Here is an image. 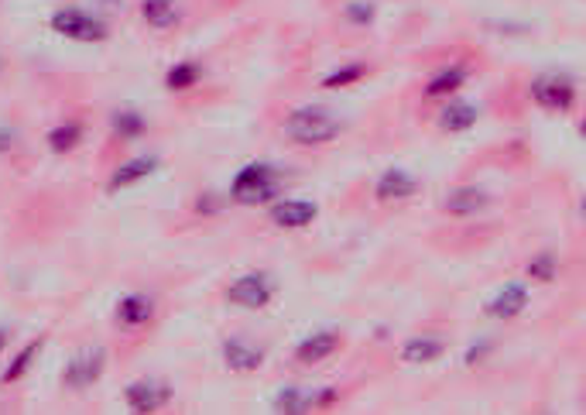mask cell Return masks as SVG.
<instances>
[{"instance_id":"obj_1","label":"cell","mask_w":586,"mask_h":415,"mask_svg":"<svg viewBox=\"0 0 586 415\" xmlns=\"http://www.w3.org/2000/svg\"><path fill=\"white\" fill-rule=\"evenodd\" d=\"M343 131H347V124L339 120V114H333L329 106H319V104L295 106L292 114L281 120L285 141H292L298 148H323V145H333Z\"/></svg>"},{"instance_id":"obj_2","label":"cell","mask_w":586,"mask_h":415,"mask_svg":"<svg viewBox=\"0 0 586 415\" xmlns=\"http://www.w3.org/2000/svg\"><path fill=\"white\" fill-rule=\"evenodd\" d=\"M281 193V168L271 162H250L230 178V199L237 207H261L278 199Z\"/></svg>"},{"instance_id":"obj_3","label":"cell","mask_w":586,"mask_h":415,"mask_svg":"<svg viewBox=\"0 0 586 415\" xmlns=\"http://www.w3.org/2000/svg\"><path fill=\"white\" fill-rule=\"evenodd\" d=\"M528 96L545 114H570L580 100V86L570 73H539L528 83Z\"/></svg>"},{"instance_id":"obj_4","label":"cell","mask_w":586,"mask_h":415,"mask_svg":"<svg viewBox=\"0 0 586 415\" xmlns=\"http://www.w3.org/2000/svg\"><path fill=\"white\" fill-rule=\"evenodd\" d=\"M48 28L56 31L59 38L79 45H93V42H106L110 38V25L96 15H86L83 7H59L56 15L48 17Z\"/></svg>"},{"instance_id":"obj_5","label":"cell","mask_w":586,"mask_h":415,"mask_svg":"<svg viewBox=\"0 0 586 415\" xmlns=\"http://www.w3.org/2000/svg\"><path fill=\"white\" fill-rule=\"evenodd\" d=\"M223 296L230 306H240V309H268L278 296V282L268 271H244L240 278L227 285Z\"/></svg>"},{"instance_id":"obj_6","label":"cell","mask_w":586,"mask_h":415,"mask_svg":"<svg viewBox=\"0 0 586 415\" xmlns=\"http://www.w3.org/2000/svg\"><path fill=\"white\" fill-rule=\"evenodd\" d=\"M106 371V347L93 343V347H83L76 350L69 360H66V371H62V385L69 391H86L103 378Z\"/></svg>"},{"instance_id":"obj_7","label":"cell","mask_w":586,"mask_h":415,"mask_svg":"<svg viewBox=\"0 0 586 415\" xmlns=\"http://www.w3.org/2000/svg\"><path fill=\"white\" fill-rule=\"evenodd\" d=\"M124 401H127L131 412H158L162 405L172 401V385L158 381V378H137V381L124 388Z\"/></svg>"},{"instance_id":"obj_8","label":"cell","mask_w":586,"mask_h":415,"mask_svg":"<svg viewBox=\"0 0 586 415\" xmlns=\"http://www.w3.org/2000/svg\"><path fill=\"white\" fill-rule=\"evenodd\" d=\"M319 207L312 199H271L268 220L281 230H306L308 223H316Z\"/></svg>"},{"instance_id":"obj_9","label":"cell","mask_w":586,"mask_h":415,"mask_svg":"<svg viewBox=\"0 0 586 415\" xmlns=\"http://www.w3.org/2000/svg\"><path fill=\"white\" fill-rule=\"evenodd\" d=\"M220 357L234 374H250L261 368L268 354H264V347L244 340V337H227V340L220 343Z\"/></svg>"},{"instance_id":"obj_10","label":"cell","mask_w":586,"mask_h":415,"mask_svg":"<svg viewBox=\"0 0 586 415\" xmlns=\"http://www.w3.org/2000/svg\"><path fill=\"white\" fill-rule=\"evenodd\" d=\"M337 350H339L337 329H316V333H308V337H302V340L295 343V360L306 364V368H316V364L329 360Z\"/></svg>"},{"instance_id":"obj_11","label":"cell","mask_w":586,"mask_h":415,"mask_svg":"<svg viewBox=\"0 0 586 415\" xmlns=\"http://www.w3.org/2000/svg\"><path fill=\"white\" fill-rule=\"evenodd\" d=\"M162 168L158 155H134L131 162H124L114 168V176L106 182V193H120V189H131L137 182H145L147 176H155Z\"/></svg>"},{"instance_id":"obj_12","label":"cell","mask_w":586,"mask_h":415,"mask_svg":"<svg viewBox=\"0 0 586 415\" xmlns=\"http://www.w3.org/2000/svg\"><path fill=\"white\" fill-rule=\"evenodd\" d=\"M419 193V178L405 172V168H388L374 182V199L378 203H405Z\"/></svg>"},{"instance_id":"obj_13","label":"cell","mask_w":586,"mask_h":415,"mask_svg":"<svg viewBox=\"0 0 586 415\" xmlns=\"http://www.w3.org/2000/svg\"><path fill=\"white\" fill-rule=\"evenodd\" d=\"M470 79V66L467 62H453V66H442L440 73L429 76V83H425L422 96L425 100H450L453 93L467 86Z\"/></svg>"},{"instance_id":"obj_14","label":"cell","mask_w":586,"mask_h":415,"mask_svg":"<svg viewBox=\"0 0 586 415\" xmlns=\"http://www.w3.org/2000/svg\"><path fill=\"white\" fill-rule=\"evenodd\" d=\"M528 299H531V292H528L525 282H508L498 296L487 302L484 312L490 319H518L528 309Z\"/></svg>"},{"instance_id":"obj_15","label":"cell","mask_w":586,"mask_h":415,"mask_svg":"<svg viewBox=\"0 0 586 415\" xmlns=\"http://www.w3.org/2000/svg\"><path fill=\"white\" fill-rule=\"evenodd\" d=\"M487 207H490V196L480 186H456V189H450V193L442 196V209L450 217H477Z\"/></svg>"},{"instance_id":"obj_16","label":"cell","mask_w":586,"mask_h":415,"mask_svg":"<svg viewBox=\"0 0 586 415\" xmlns=\"http://www.w3.org/2000/svg\"><path fill=\"white\" fill-rule=\"evenodd\" d=\"M446 354V340L436 337V333H422V337H409V340L401 343V350L398 357L405 360V364H415V368H425V364H436L440 357Z\"/></svg>"},{"instance_id":"obj_17","label":"cell","mask_w":586,"mask_h":415,"mask_svg":"<svg viewBox=\"0 0 586 415\" xmlns=\"http://www.w3.org/2000/svg\"><path fill=\"white\" fill-rule=\"evenodd\" d=\"M155 319V299L145 292H127L117 302V323L124 329H141Z\"/></svg>"},{"instance_id":"obj_18","label":"cell","mask_w":586,"mask_h":415,"mask_svg":"<svg viewBox=\"0 0 586 415\" xmlns=\"http://www.w3.org/2000/svg\"><path fill=\"white\" fill-rule=\"evenodd\" d=\"M477 120H480V110L473 104H467V100H450V104L440 110V127L450 134L470 131Z\"/></svg>"},{"instance_id":"obj_19","label":"cell","mask_w":586,"mask_h":415,"mask_svg":"<svg viewBox=\"0 0 586 415\" xmlns=\"http://www.w3.org/2000/svg\"><path fill=\"white\" fill-rule=\"evenodd\" d=\"M141 17H145L147 28L168 31L178 25L182 7H178V0H141Z\"/></svg>"},{"instance_id":"obj_20","label":"cell","mask_w":586,"mask_h":415,"mask_svg":"<svg viewBox=\"0 0 586 415\" xmlns=\"http://www.w3.org/2000/svg\"><path fill=\"white\" fill-rule=\"evenodd\" d=\"M83 137H86V127H83V120H62V124H56L52 131H48V151L52 155H69V151H76L79 145H83Z\"/></svg>"},{"instance_id":"obj_21","label":"cell","mask_w":586,"mask_h":415,"mask_svg":"<svg viewBox=\"0 0 586 415\" xmlns=\"http://www.w3.org/2000/svg\"><path fill=\"white\" fill-rule=\"evenodd\" d=\"M45 340L38 337V340H28L21 350H17L15 357H11V364H7V371L0 374V385H15V381H21L25 374L35 368V360H38V354H42Z\"/></svg>"},{"instance_id":"obj_22","label":"cell","mask_w":586,"mask_h":415,"mask_svg":"<svg viewBox=\"0 0 586 415\" xmlns=\"http://www.w3.org/2000/svg\"><path fill=\"white\" fill-rule=\"evenodd\" d=\"M110 131L117 134L120 141H137L147 131V117L141 110H117L110 117Z\"/></svg>"},{"instance_id":"obj_23","label":"cell","mask_w":586,"mask_h":415,"mask_svg":"<svg viewBox=\"0 0 586 415\" xmlns=\"http://www.w3.org/2000/svg\"><path fill=\"white\" fill-rule=\"evenodd\" d=\"M199 79H203V66H196V62H178V66H172V69L165 73V89L186 93V89H192Z\"/></svg>"},{"instance_id":"obj_24","label":"cell","mask_w":586,"mask_h":415,"mask_svg":"<svg viewBox=\"0 0 586 415\" xmlns=\"http://www.w3.org/2000/svg\"><path fill=\"white\" fill-rule=\"evenodd\" d=\"M370 73L367 62H347V66H337L329 76H323V89H347L353 83H360L364 76Z\"/></svg>"},{"instance_id":"obj_25","label":"cell","mask_w":586,"mask_h":415,"mask_svg":"<svg viewBox=\"0 0 586 415\" xmlns=\"http://www.w3.org/2000/svg\"><path fill=\"white\" fill-rule=\"evenodd\" d=\"M275 409L278 412H308V409H316V395L302 391V388H281L278 399H275Z\"/></svg>"},{"instance_id":"obj_26","label":"cell","mask_w":586,"mask_h":415,"mask_svg":"<svg viewBox=\"0 0 586 415\" xmlns=\"http://www.w3.org/2000/svg\"><path fill=\"white\" fill-rule=\"evenodd\" d=\"M556 275H559V258L552 251L535 254V258L528 261V278H531V282L549 285L552 278H556Z\"/></svg>"},{"instance_id":"obj_27","label":"cell","mask_w":586,"mask_h":415,"mask_svg":"<svg viewBox=\"0 0 586 415\" xmlns=\"http://www.w3.org/2000/svg\"><path fill=\"white\" fill-rule=\"evenodd\" d=\"M343 17H347L350 25H360V28H367V25H374V17H378V7H374L370 0H353V4H347Z\"/></svg>"},{"instance_id":"obj_28","label":"cell","mask_w":586,"mask_h":415,"mask_svg":"<svg viewBox=\"0 0 586 415\" xmlns=\"http://www.w3.org/2000/svg\"><path fill=\"white\" fill-rule=\"evenodd\" d=\"M490 350H494V343H490V340L473 343L467 354H463V364H467V368H473V364H484V357L490 354Z\"/></svg>"},{"instance_id":"obj_29","label":"cell","mask_w":586,"mask_h":415,"mask_svg":"<svg viewBox=\"0 0 586 415\" xmlns=\"http://www.w3.org/2000/svg\"><path fill=\"white\" fill-rule=\"evenodd\" d=\"M196 209H199V213H206V217H209V213H220V209H223L220 196H213V193L199 196V199H196Z\"/></svg>"},{"instance_id":"obj_30","label":"cell","mask_w":586,"mask_h":415,"mask_svg":"<svg viewBox=\"0 0 586 415\" xmlns=\"http://www.w3.org/2000/svg\"><path fill=\"white\" fill-rule=\"evenodd\" d=\"M17 145V131L15 127H4V124H0V155H4V151H11Z\"/></svg>"},{"instance_id":"obj_31","label":"cell","mask_w":586,"mask_h":415,"mask_svg":"<svg viewBox=\"0 0 586 415\" xmlns=\"http://www.w3.org/2000/svg\"><path fill=\"white\" fill-rule=\"evenodd\" d=\"M339 399L337 388H323V391H316V409H326V405H333Z\"/></svg>"},{"instance_id":"obj_32","label":"cell","mask_w":586,"mask_h":415,"mask_svg":"<svg viewBox=\"0 0 586 415\" xmlns=\"http://www.w3.org/2000/svg\"><path fill=\"white\" fill-rule=\"evenodd\" d=\"M7 343H11V329H4V327H0V354L7 350Z\"/></svg>"},{"instance_id":"obj_33","label":"cell","mask_w":586,"mask_h":415,"mask_svg":"<svg viewBox=\"0 0 586 415\" xmlns=\"http://www.w3.org/2000/svg\"><path fill=\"white\" fill-rule=\"evenodd\" d=\"M0 76H4V56H0Z\"/></svg>"}]
</instances>
